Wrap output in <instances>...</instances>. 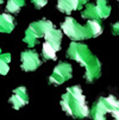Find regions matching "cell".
Masks as SVG:
<instances>
[{
	"instance_id": "cell-1",
	"label": "cell",
	"mask_w": 119,
	"mask_h": 120,
	"mask_svg": "<svg viewBox=\"0 0 119 120\" xmlns=\"http://www.w3.org/2000/svg\"><path fill=\"white\" fill-rule=\"evenodd\" d=\"M67 57L76 61L77 63H80V65H82L86 69L84 79L88 83H92L93 81L100 77L101 75L100 61L98 60L96 56H94L91 52L87 45L77 42H72L67 50Z\"/></svg>"
},
{
	"instance_id": "cell-2",
	"label": "cell",
	"mask_w": 119,
	"mask_h": 120,
	"mask_svg": "<svg viewBox=\"0 0 119 120\" xmlns=\"http://www.w3.org/2000/svg\"><path fill=\"white\" fill-rule=\"evenodd\" d=\"M61 107L64 113L75 119H84L89 116L91 113L80 86H72L67 88L61 98Z\"/></svg>"
},
{
	"instance_id": "cell-3",
	"label": "cell",
	"mask_w": 119,
	"mask_h": 120,
	"mask_svg": "<svg viewBox=\"0 0 119 120\" xmlns=\"http://www.w3.org/2000/svg\"><path fill=\"white\" fill-rule=\"evenodd\" d=\"M92 120H119V100L113 96H101L92 106Z\"/></svg>"
},
{
	"instance_id": "cell-4",
	"label": "cell",
	"mask_w": 119,
	"mask_h": 120,
	"mask_svg": "<svg viewBox=\"0 0 119 120\" xmlns=\"http://www.w3.org/2000/svg\"><path fill=\"white\" fill-rule=\"evenodd\" d=\"M61 29L67 37H69L73 42H80L83 39L93 38L92 32L89 26L86 25H80L73 17H67L64 22L61 24Z\"/></svg>"
},
{
	"instance_id": "cell-5",
	"label": "cell",
	"mask_w": 119,
	"mask_h": 120,
	"mask_svg": "<svg viewBox=\"0 0 119 120\" xmlns=\"http://www.w3.org/2000/svg\"><path fill=\"white\" fill-rule=\"evenodd\" d=\"M53 27H54V24L50 20H46V19H41L38 22H33L26 29L23 41L30 48H33L36 45L37 41L41 39V38H44L45 35Z\"/></svg>"
},
{
	"instance_id": "cell-6",
	"label": "cell",
	"mask_w": 119,
	"mask_h": 120,
	"mask_svg": "<svg viewBox=\"0 0 119 120\" xmlns=\"http://www.w3.org/2000/svg\"><path fill=\"white\" fill-rule=\"evenodd\" d=\"M81 12V17L84 19H105L111 13V6L107 0H96L94 4H86Z\"/></svg>"
},
{
	"instance_id": "cell-7",
	"label": "cell",
	"mask_w": 119,
	"mask_h": 120,
	"mask_svg": "<svg viewBox=\"0 0 119 120\" xmlns=\"http://www.w3.org/2000/svg\"><path fill=\"white\" fill-rule=\"evenodd\" d=\"M73 68L69 63L65 62H61L58 63L51 73V75L49 76V83L55 84V86H60L62 83H64L65 81L70 80L73 76Z\"/></svg>"
},
{
	"instance_id": "cell-8",
	"label": "cell",
	"mask_w": 119,
	"mask_h": 120,
	"mask_svg": "<svg viewBox=\"0 0 119 120\" xmlns=\"http://www.w3.org/2000/svg\"><path fill=\"white\" fill-rule=\"evenodd\" d=\"M20 67L24 71H33L42 65V61L35 50H25L20 55Z\"/></svg>"
},
{
	"instance_id": "cell-9",
	"label": "cell",
	"mask_w": 119,
	"mask_h": 120,
	"mask_svg": "<svg viewBox=\"0 0 119 120\" xmlns=\"http://www.w3.org/2000/svg\"><path fill=\"white\" fill-rule=\"evenodd\" d=\"M8 102L12 105L14 109H19L29 104V95L25 87H18L12 92L11 98L8 99Z\"/></svg>"
},
{
	"instance_id": "cell-10",
	"label": "cell",
	"mask_w": 119,
	"mask_h": 120,
	"mask_svg": "<svg viewBox=\"0 0 119 120\" xmlns=\"http://www.w3.org/2000/svg\"><path fill=\"white\" fill-rule=\"evenodd\" d=\"M88 0H57V10L69 15L76 10L83 8Z\"/></svg>"
},
{
	"instance_id": "cell-11",
	"label": "cell",
	"mask_w": 119,
	"mask_h": 120,
	"mask_svg": "<svg viewBox=\"0 0 119 120\" xmlns=\"http://www.w3.org/2000/svg\"><path fill=\"white\" fill-rule=\"evenodd\" d=\"M62 37H63V32H62L61 30H57V29L53 27V29L45 35L44 39H45V42H48L49 44H51L57 51H60V50H61Z\"/></svg>"
},
{
	"instance_id": "cell-12",
	"label": "cell",
	"mask_w": 119,
	"mask_h": 120,
	"mask_svg": "<svg viewBox=\"0 0 119 120\" xmlns=\"http://www.w3.org/2000/svg\"><path fill=\"white\" fill-rule=\"evenodd\" d=\"M15 26L14 18L11 13L0 14V32L1 33H11Z\"/></svg>"
},
{
	"instance_id": "cell-13",
	"label": "cell",
	"mask_w": 119,
	"mask_h": 120,
	"mask_svg": "<svg viewBox=\"0 0 119 120\" xmlns=\"http://www.w3.org/2000/svg\"><path fill=\"white\" fill-rule=\"evenodd\" d=\"M42 56L44 61L49 60H56L57 58V50L48 42H44L42 45Z\"/></svg>"
},
{
	"instance_id": "cell-14",
	"label": "cell",
	"mask_w": 119,
	"mask_h": 120,
	"mask_svg": "<svg viewBox=\"0 0 119 120\" xmlns=\"http://www.w3.org/2000/svg\"><path fill=\"white\" fill-rule=\"evenodd\" d=\"M11 54H3L0 49V75H6L10 70Z\"/></svg>"
},
{
	"instance_id": "cell-15",
	"label": "cell",
	"mask_w": 119,
	"mask_h": 120,
	"mask_svg": "<svg viewBox=\"0 0 119 120\" xmlns=\"http://www.w3.org/2000/svg\"><path fill=\"white\" fill-rule=\"evenodd\" d=\"M24 5H25V0H7L6 11L11 14H17L19 13V11Z\"/></svg>"
},
{
	"instance_id": "cell-16",
	"label": "cell",
	"mask_w": 119,
	"mask_h": 120,
	"mask_svg": "<svg viewBox=\"0 0 119 120\" xmlns=\"http://www.w3.org/2000/svg\"><path fill=\"white\" fill-rule=\"evenodd\" d=\"M87 25H88L89 29H91V32H92L93 38H94V37H99L101 33H103V26H101L100 20H98V19H88Z\"/></svg>"
},
{
	"instance_id": "cell-17",
	"label": "cell",
	"mask_w": 119,
	"mask_h": 120,
	"mask_svg": "<svg viewBox=\"0 0 119 120\" xmlns=\"http://www.w3.org/2000/svg\"><path fill=\"white\" fill-rule=\"evenodd\" d=\"M31 3L35 5V7L38 10V8H42V7H44L46 5L48 0H31Z\"/></svg>"
},
{
	"instance_id": "cell-18",
	"label": "cell",
	"mask_w": 119,
	"mask_h": 120,
	"mask_svg": "<svg viewBox=\"0 0 119 120\" xmlns=\"http://www.w3.org/2000/svg\"><path fill=\"white\" fill-rule=\"evenodd\" d=\"M112 32L114 33L115 36H119V22L112 25Z\"/></svg>"
},
{
	"instance_id": "cell-19",
	"label": "cell",
	"mask_w": 119,
	"mask_h": 120,
	"mask_svg": "<svg viewBox=\"0 0 119 120\" xmlns=\"http://www.w3.org/2000/svg\"><path fill=\"white\" fill-rule=\"evenodd\" d=\"M118 1H119V0H118Z\"/></svg>"
}]
</instances>
